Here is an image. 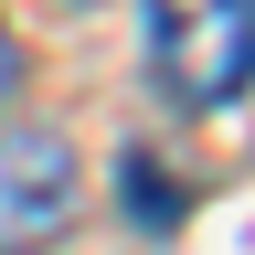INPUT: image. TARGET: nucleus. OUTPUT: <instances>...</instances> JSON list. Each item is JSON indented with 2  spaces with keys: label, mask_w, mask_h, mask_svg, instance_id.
Instances as JSON below:
<instances>
[{
  "label": "nucleus",
  "mask_w": 255,
  "mask_h": 255,
  "mask_svg": "<svg viewBox=\"0 0 255 255\" xmlns=\"http://www.w3.org/2000/svg\"><path fill=\"white\" fill-rule=\"evenodd\" d=\"M117 213L138 223V234H181V223H191V191H181V170L159 149H117Z\"/></svg>",
  "instance_id": "nucleus-3"
},
{
  "label": "nucleus",
  "mask_w": 255,
  "mask_h": 255,
  "mask_svg": "<svg viewBox=\"0 0 255 255\" xmlns=\"http://www.w3.org/2000/svg\"><path fill=\"white\" fill-rule=\"evenodd\" d=\"M11 85H21V43L0 32V107H11Z\"/></svg>",
  "instance_id": "nucleus-4"
},
{
  "label": "nucleus",
  "mask_w": 255,
  "mask_h": 255,
  "mask_svg": "<svg viewBox=\"0 0 255 255\" xmlns=\"http://www.w3.org/2000/svg\"><path fill=\"white\" fill-rule=\"evenodd\" d=\"M64 223H75V138L0 128V255H43Z\"/></svg>",
  "instance_id": "nucleus-2"
},
{
  "label": "nucleus",
  "mask_w": 255,
  "mask_h": 255,
  "mask_svg": "<svg viewBox=\"0 0 255 255\" xmlns=\"http://www.w3.org/2000/svg\"><path fill=\"white\" fill-rule=\"evenodd\" d=\"M149 75L181 107H234L255 85V0H149Z\"/></svg>",
  "instance_id": "nucleus-1"
}]
</instances>
